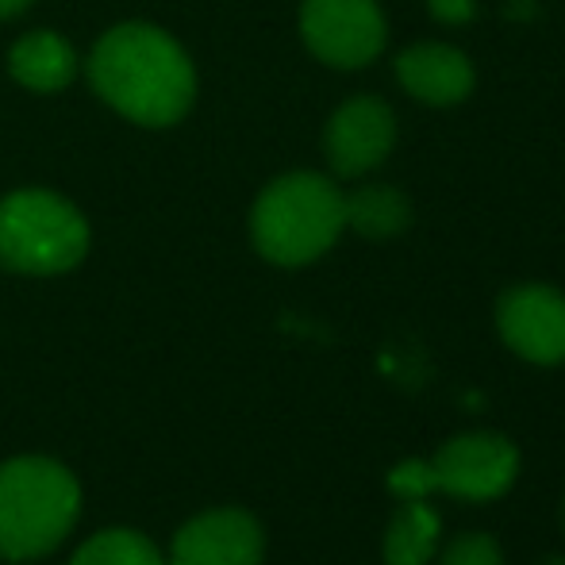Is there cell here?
Instances as JSON below:
<instances>
[{"label":"cell","instance_id":"1","mask_svg":"<svg viewBox=\"0 0 565 565\" xmlns=\"http://www.w3.org/2000/svg\"><path fill=\"white\" fill-rule=\"evenodd\" d=\"M89 85L113 113L139 127H173L196 100V66L189 51L158 23L127 20L93 43Z\"/></svg>","mask_w":565,"mask_h":565},{"label":"cell","instance_id":"2","mask_svg":"<svg viewBox=\"0 0 565 565\" xmlns=\"http://www.w3.org/2000/svg\"><path fill=\"white\" fill-rule=\"evenodd\" d=\"M347 231L342 189L328 173L292 170L274 178L250 209L254 250L285 269L323 258Z\"/></svg>","mask_w":565,"mask_h":565},{"label":"cell","instance_id":"3","mask_svg":"<svg viewBox=\"0 0 565 565\" xmlns=\"http://www.w3.org/2000/svg\"><path fill=\"white\" fill-rule=\"evenodd\" d=\"M82 512V484L54 458H12L0 466V558L31 562L58 551Z\"/></svg>","mask_w":565,"mask_h":565},{"label":"cell","instance_id":"4","mask_svg":"<svg viewBox=\"0 0 565 565\" xmlns=\"http://www.w3.org/2000/svg\"><path fill=\"white\" fill-rule=\"evenodd\" d=\"M89 254V220L54 189H15L0 201V266L23 277H54Z\"/></svg>","mask_w":565,"mask_h":565},{"label":"cell","instance_id":"5","mask_svg":"<svg viewBox=\"0 0 565 565\" xmlns=\"http://www.w3.org/2000/svg\"><path fill=\"white\" fill-rule=\"evenodd\" d=\"M300 39L323 66L362 70L388 43L385 12L377 0H305Z\"/></svg>","mask_w":565,"mask_h":565},{"label":"cell","instance_id":"6","mask_svg":"<svg viewBox=\"0 0 565 565\" xmlns=\"http://www.w3.org/2000/svg\"><path fill=\"white\" fill-rule=\"evenodd\" d=\"M439 492L458 500H497L520 477V447L500 431H466L443 443L431 458Z\"/></svg>","mask_w":565,"mask_h":565},{"label":"cell","instance_id":"7","mask_svg":"<svg viewBox=\"0 0 565 565\" xmlns=\"http://www.w3.org/2000/svg\"><path fill=\"white\" fill-rule=\"evenodd\" d=\"M497 331L512 354L531 365L565 362V292L543 281L508 289L497 300Z\"/></svg>","mask_w":565,"mask_h":565},{"label":"cell","instance_id":"8","mask_svg":"<svg viewBox=\"0 0 565 565\" xmlns=\"http://www.w3.org/2000/svg\"><path fill=\"white\" fill-rule=\"evenodd\" d=\"M396 147V113L381 97H350L323 127V154L335 178H365Z\"/></svg>","mask_w":565,"mask_h":565},{"label":"cell","instance_id":"9","mask_svg":"<svg viewBox=\"0 0 565 565\" xmlns=\"http://www.w3.org/2000/svg\"><path fill=\"white\" fill-rule=\"evenodd\" d=\"M266 531L243 508H212L173 535L166 565H262Z\"/></svg>","mask_w":565,"mask_h":565},{"label":"cell","instance_id":"10","mask_svg":"<svg viewBox=\"0 0 565 565\" xmlns=\"http://www.w3.org/2000/svg\"><path fill=\"white\" fill-rule=\"evenodd\" d=\"M396 82L412 100L431 108H450L473 93L477 70L458 46L450 43H416L396 54Z\"/></svg>","mask_w":565,"mask_h":565},{"label":"cell","instance_id":"11","mask_svg":"<svg viewBox=\"0 0 565 565\" xmlns=\"http://www.w3.org/2000/svg\"><path fill=\"white\" fill-rule=\"evenodd\" d=\"M77 70H82L77 51L66 43V35H58L51 28L28 31L8 51V74H12V82L31 93H43V97L66 89L77 77Z\"/></svg>","mask_w":565,"mask_h":565},{"label":"cell","instance_id":"12","mask_svg":"<svg viewBox=\"0 0 565 565\" xmlns=\"http://www.w3.org/2000/svg\"><path fill=\"white\" fill-rule=\"evenodd\" d=\"M443 520L427 500H401L381 539L385 565H427L439 554Z\"/></svg>","mask_w":565,"mask_h":565},{"label":"cell","instance_id":"13","mask_svg":"<svg viewBox=\"0 0 565 565\" xmlns=\"http://www.w3.org/2000/svg\"><path fill=\"white\" fill-rule=\"evenodd\" d=\"M342 209L347 227L373 243L404 235L412 224V201L396 185H358L354 193H342Z\"/></svg>","mask_w":565,"mask_h":565},{"label":"cell","instance_id":"14","mask_svg":"<svg viewBox=\"0 0 565 565\" xmlns=\"http://www.w3.org/2000/svg\"><path fill=\"white\" fill-rule=\"evenodd\" d=\"M70 565H166V558L158 554V546L150 543L147 535L127 531V527H113L77 546Z\"/></svg>","mask_w":565,"mask_h":565},{"label":"cell","instance_id":"15","mask_svg":"<svg viewBox=\"0 0 565 565\" xmlns=\"http://www.w3.org/2000/svg\"><path fill=\"white\" fill-rule=\"evenodd\" d=\"M439 565H504V551L489 531H461L443 546Z\"/></svg>","mask_w":565,"mask_h":565},{"label":"cell","instance_id":"16","mask_svg":"<svg viewBox=\"0 0 565 565\" xmlns=\"http://www.w3.org/2000/svg\"><path fill=\"white\" fill-rule=\"evenodd\" d=\"M388 492L396 500H427L431 492H439V481H435V466L431 458H404L388 469Z\"/></svg>","mask_w":565,"mask_h":565},{"label":"cell","instance_id":"17","mask_svg":"<svg viewBox=\"0 0 565 565\" xmlns=\"http://www.w3.org/2000/svg\"><path fill=\"white\" fill-rule=\"evenodd\" d=\"M427 12L431 20L447 23V28H461L477 15V4L473 0H427Z\"/></svg>","mask_w":565,"mask_h":565},{"label":"cell","instance_id":"18","mask_svg":"<svg viewBox=\"0 0 565 565\" xmlns=\"http://www.w3.org/2000/svg\"><path fill=\"white\" fill-rule=\"evenodd\" d=\"M35 4V0H0V23H8V20H20L28 8Z\"/></svg>","mask_w":565,"mask_h":565},{"label":"cell","instance_id":"19","mask_svg":"<svg viewBox=\"0 0 565 565\" xmlns=\"http://www.w3.org/2000/svg\"><path fill=\"white\" fill-rule=\"evenodd\" d=\"M539 565H565V554H551V558H543Z\"/></svg>","mask_w":565,"mask_h":565},{"label":"cell","instance_id":"20","mask_svg":"<svg viewBox=\"0 0 565 565\" xmlns=\"http://www.w3.org/2000/svg\"><path fill=\"white\" fill-rule=\"evenodd\" d=\"M562 527H565V497H562Z\"/></svg>","mask_w":565,"mask_h":565}]
</instances>
